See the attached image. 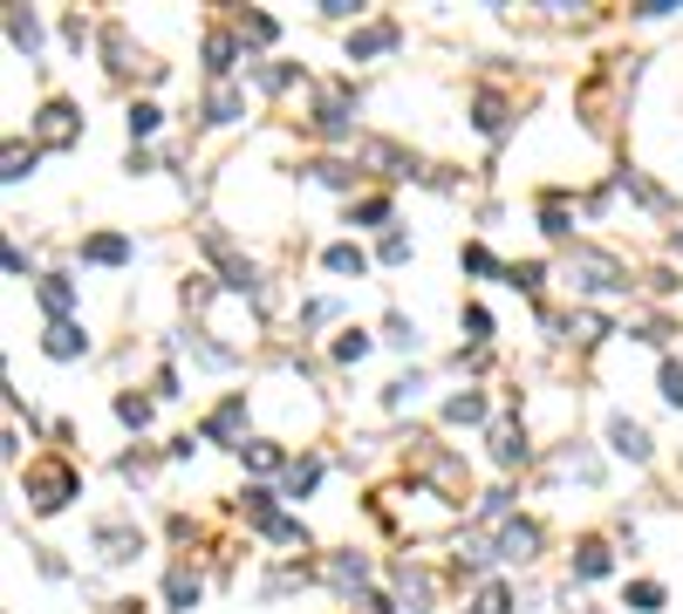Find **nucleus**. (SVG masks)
<instances>
[{"label": "nucleus", "instance_id": "obj_21", "mask_svg": "<svg viewBox=\"0 0 683 614\" xmlns=\"http://www.w3.org/2000/svg\"><path fill=\"white\" fill-rule=\"evenodd\" d=\"M116 417H124V424H151V403L144 396H116Z\"/></svg>", "mask_w": 683, "mask_h": 614}, {"label": "nucleus", "instance_id": "obj_25", "mask_svg": "<svg viewBox=\"0 0 683 614\" xmlns=\"http://www.w3.org/2000/svg\"><path fill=\"white\" fill-rule=\"evenodd\" d=\"M335 355H342V362H363V355H370V335H342Z\"/></svg>", "mask_w": 683, "mask_h": 614}, {"label": "nucleus", "instance_id": "obj_13", "mask_svg": "<svg viewBox=\"0 0 683 614\" xmlns=\"http://www.w3.org/2000/svg\"><path fill=\"white\" fill-rule=\"evenodd\" d=\"M363 573H370V560H363V553H355V560L342 553V560L329 566V581H335V587H363Z\"/></svg>", "mask_w": 683, "mask_h": 614}, {"label": "nucleus", "instance_id": "obj_20", "mask_svg": "<svg viewBox=\"0 0 683 614\" xmlns=\"http://www.w3.org/2000/svg\"><path fill=\"white\" fill-rule=\"evenodd\" d=\"M499 123H506V110H499V96H478V131H493V137H499Z\"/></svg>", "mask_w": 683, "mask_h": 614}, {"label": "nucleus", "instance_id": "obj_27", "mask_svg": "<svg viewBox=\"0 0 683 614\" xmlns=\"http://www.w3.org/2000/svg\"><path fill=\"white\" fill-rule=\"evenodd\" d=\"M28 171H34V150L14 144V150H8V178H28Z\"/></svg>", "mask_w": 683, "mask_h": 614}, {"label": "nucleus", "instance_id": "obj_19", "mask_svg": "<svg viewBox=\"0 0 683 614\" xmlns=\"http://www.w3.org/2000/svg\"><path fill=\"white\" fill-rule=\"evenodd\" d=\"M629 601H635L642 614H656V607H663V587H656V581H635V587H629Z\"/></svg>", "mask_w": 683, "mask_h": 614}, {"label": "nucleus", "instance_id": "obj_9", "mask_svg": "<svg viewBox=\"0 0 683 614\" xmlns=\"http://www.w3.org/2000/svg\"><path fill=\"white\" fill-rule=\"evenodd\" d=\"M534 547H540L534 525H506V532H499V553H506V560H534Z\"/></svg>", "mask_w": 683, "mask_h": 614}, {"label": "nucleus", "instance_id": "obj_23", "mask_svg": "<svg viewBox=\"0 0 683 614\" xmlns=\"http://www.w3.org/2000/svg\"><path fill=\"white\" fill-rule=\"evenodd\" d=\"M206 116H213V123H232V116H239V96H232V90H219V96L206 103Z\"/></svg>", "mask_w": 683, "mask_h": 614}, {"label": "nucleus", "instance_id": "obj_11", "mask_svg": "<svg viewBox=\"0 0 683 614\" xmlns=\"http://www.w3.org/2000/svg\"><path fill=\"white\" fill-rule=\"evenodd\" d=\"M69 301H75V287H69L62 273H49V280H42V308H49V314L62 321V314H69Z\"/></svg>", "mask_w": 683, "mask_h": 614}, {"label": "nucleus", "instance_id": "obj_12", "mask_svg": "<svg viewBox=\"0 0 683 614\" xmlns=\"http://www.w3.org/2000/svg\"><path fill=\"white\" fill-rule=\"evenodd\" d=\"M445 417H452V424H478V417H486V396H478V389L452 396V403H445Z\"/></svg>", "mask_w": 683, "mask_h": 614}, {"label": "nucleus", "instance_id": "obj_17", "mask_svg": "<svg viewBox=\"0 0 683 614\" xmlns=\"http://www.w3.org/2000/svg\"><path fill=\"white\" fill-rule=\"evenodd\" d=\"M206 55H213L206 69H213V75H226V69H232V41H226V34H206Z\"/></svg>", "mask_w": 683, "mask_h": 614}, {"label": "nucleus", "instance_id": "obj_15", "mask_svg": "<svg viewBox=\"0 0 683 614\" xmlns=\"http://www.w3.org/2000/svg\"><path fill=\"white\" fill-rule=\"evenodd\" d=\"M575 573H581V581H601V573H609V553L588 540V547H581V560H575Z\"/></svg>", "mask_w": 683, "mask_h": 614}, {"label": "nucleus", "instance_id": "obj_16", "mask_svg": "<svg viewBox=\"0 0 683 614\" xmlns=\"http://www.w3.org/2000/svg\"><path fill=\"white\" fill-rule=\"evenodd\" d=\"M157 116H165L157 103H131V137H151V131H157Z\"/></svg>", "mask_w": 683, "mask_h": 614}, {"label": "nucleus", "instance_id": "obj_22", "mask_svg": "<svg viewBox=\"0 0 683 614\" xmlns=\"http://www.w3.org/2000/svg\"><path fill=\"white\" fill-rule=\"evenodd\" d=\"M314 478H321V465L308 458V465H294V471H288V491H294V499H301V491H314Z\"/></svg>", "mask_w": 683, "mask_h": 614}, {"label": "nucleus", "instance_id": "obj_1", "mask_svg": "<svg viewBox=\"0 0 683 614\" xmlns=\"http://www.w3.org/2000/svg\"><path fill=\"white\" fill-rule=\"evenodd\" d=\"M28 499H34V512H62L75 499V465H62V458L28 465Z\"/></svg>", "mask_w": 683, "mask_h": 614}, {"label": "nucleus", "instance_id": "obj_7", "mask_svg": "<svg viewBox=\"0 0 683 614\" xmlns=\"http://www.w3.org/2000/svg\"><path fill=\"white\" fill-rule=\"evenodd\" d=\"M83 260H96V267H124V260H131V239H116V232H96V239L83 246Z\"/></svg>", "mask_w": 683, "mask_h": 614}, {"label": "nucleus", "instance_id": "obj_26", "mask_svg": "<svg viewBox=\"0 0 683 614\" xmlns=\"http://www.w3.org/2000/svg\"><path fill=\"white\" fill-rule=\"evenodd\" d=\"M465 327H472V342H486L493 335V314L486 308H465Z\"/></svg>", "mask_w": 683, "mask_h": 614}, {"label": "nucleus", "instance_id": "obj_4", "mask_svg": "<svg viewBox=\"0 0 683 614\" xmlns=\"http://www.w3.org/2000/svg\"><path fill=\"white\" fill-rule=\"evenodd\" d=\"M55 362H69V355H83L90 348V335H83V327H75V321H49V342H42Z\"/></svg>", "mask_w": 683, "mask_h": 614}, {"label": "nucleus", "instance_id": "obj_24", "mask_svg": "<svg viewBox=\"0 0 683 614\" xmlns=\"http://www.w3.org/2000/svg\"><path fill=\"white\" fill-rule=\"evenodd\" d=\"M390 342H396V348H417V321H404V314H390Z\"/></svg>", "mask_w": 683, "mask_h": 614}, {"label": "nucleus", "instance_id": "obj_14", "mask_svg": "<svg viewBox=\"0 0 683 614\" xmlns=\"http://www.w3.org/2000/svg\"><path fill=\"white\" fill-rule=\"evenodd\" d=\"M8 34H14V49H28V55H34V41H42V28H34V14H21V8L8 14Z\"/></svg>", "mask_w": 683, "mask_h": 614}, {"label": "nucleus", "instance_id": "obj_8", "mask_svg": "<svg viewBox=\"0 0 683 614\" xmlns=\"http://www.w3.org/2000/svg\"><path fill=\"white\" fill-rule=\"evenodd\" d=\"M165 594L178 601V614H192V607H198V573H192V566H172V573H165Z\"/></svg>", "mask_w": 683, "mask_h": 614}, {"label": "nucleus", "instance_id": "obj_18", "mask_svg": "<svg viewBox=\"0 0 683 614\" xmlns=\"http://www.w3.org/2000/svg\"><path fill=\"white\" fill-rule=\"evenodd\" d=\"M329 267L335 273H363V246H329Z\"/></svg>", "mask_w": 683, "mask_h": 614}, {"label": "nucleus", "instance_id": "obj_10", "mask_svg": "<svg viewBox=\"0 0 683 614\" xmlns=\"http://www.w3.org/2000/svg\"><path fill=\"white\" fill-rule=\"evenodd\" d=\"M239 417H247V396H232V403H219L213 417H206V437H226V430H239Z\"/></svg>", "mask_w": 683, "mask_h": 614}, {"label": "nucleus", "instance_id": "obj_6", "mask_svg": "<svg viewBox=\"0 0 683 614\" xmlns=\"http://www.w3.org/2000/svg\"><path fill=\"white\" fill-rule=\"evenodd\" d=\"M383 49H396V28H390V21H376V28H363V34H349V62L383 55Z\"/></svg>", "mask_w": 683, "mask_h": 614}, {"label": "nucleus", "instance_id": "obj_2", "mask_svg": "<svg viewBox=\"0 0 683 614\" xmlns=\"http://www.w3.org/2000/svg\"><path fill=\"white\" fill-rule=\"evenodd\" d=\"M137 547H144V540H137V525H124V519H103V525H96V553H103L110 566L137 560Z\"/></svg>", "mask_w": 683, "mask_h": 614}, {"label": "nucleus", "instance_id": "obj_28", "mask_svg": "<svg viewBox=\"0 0 683 614\" xmlns=\"http://www.w3.org/2000/svg\"><path fill=\"white\" fill-rule=\"evenodd\" d=\"M663 396L683 403V368H676V362H663Z\"/></svg>", "mask_w": 683, "mask_h": 614}, {"label": "nucleus", "instance_id": "obj_5", "mask_svg": "<svg viewBox=\"0 0 683 614\" xmlns=\"http://www.w3.org/2000/svg\"><path fill=\"white\" fill-rule=\"evenodd\" d=\"M75 131H83V123H75L69 103H49V110H42V144H75Z\"/></svg>", "mask_w": 683, "mask_h": 614}, {"label": "nucleus", "instance_id": "obj_3", "mask_svg": "<svg viewBox=\"0 0 683 614\" xmlns=\"http://www.w3.org/2000/svg\"><path fill=\"white\" fill-rule=\"evenodd\" d=\"M609 444L622 450V458H635V465L650 458V430H642L635 417H609Z\"/></svg>", "mask_w": 683, "mask_h": 614}]
</instances>
